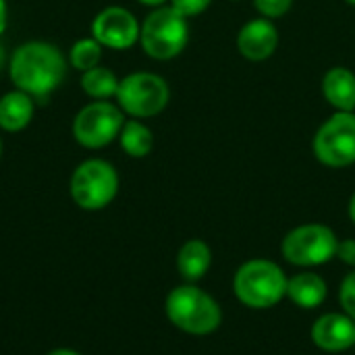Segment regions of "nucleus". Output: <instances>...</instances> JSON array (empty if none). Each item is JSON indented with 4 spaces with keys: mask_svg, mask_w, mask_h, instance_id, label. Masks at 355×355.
Returning a JSON list of instances; mask_svg holds the SVG:
<instances>
[{
    "mask_svg": "<svg viewBox=\"0 0 355 355\" xmlns=\"http://www.w3.org/2000/svg\"><path fill=\"white\" fill-rule=\"evenodd\" d=\"M8 75L17 89L33 100H46L64 79L67 62L62 52L48 42L21 44L8 64Z\"/></svg>",
    "mask_w": 355,
    "mask_h": 355,
    "instance_id": "obj_1",
    "label": "nucleus"
},
{
    "mask_svg": "<svg viewBox=\"0 0 355 355\" xmlns=\"http://www.w3.org/2000/svg\"><path fill=\"white\" fill-rule=\"evenodd\" d=\"M164 312L173 327L196 337L214 333L223 322V310L218 302L193 283L175 287L166 295Z\"/></svg>",
    "mask_w": 355,
    "mask_h": 355,
    "instance_id": "obj_2",
    "label": "nucleus"
},
{
    "mask_svg": "<svg viewBox=\"0 0 355 355\" xmlns=\"http://www.w3.org/2000/svg\"><path fill=\"white\" fill-rule=\"evenodd\" d=\"M287 275L270 260L256 258L241 264L233 277L235 297L252 310H268L287 297Z\"/></svg>",
    "mask_w": 355,
    "mask_h": 355,
    "instance_id": "obj_3",
    "label": "nucleus"
},
{
    "mask_svg": "<svg viewBox=\"0 0 355 355\" xmlns=\"http://www.w3.org/2000/svg\"><path fill=\"white\" fill-rule=\"evenodd\" d=\"M189 42L187 17L173 6L154 8L139 29V44L154 60H171L179 56Z\"/></svg>",
    "mask_w": 355,
    "mask_h": 355,
    "instance_id": "obj_4",
    "label": "nucleus"
},
{
    "mask_svg": "<svg viewBox=\"0 0 355 355\" xmlns=\"http://www.w3.org/2000/svg\"><path fill=\"white\" fill-rule=\"evenodd\" d=\"M337 248L339 239L331 227L310 223L300 225L285 235L281 243V254L293 266L312 268L329 264L333 258H337Z\"/></svg>",
    "mask_w": 355,
    "mask_h": 355,
    "instance_id": "obj_5",
    "label": "nucleus"
},
{
    "mask_svg": "<svg viewBox=\"0 0 355 355\" xmlns=\"http://www.w3.org/2000/svg\"><path fill=\"white\" fill-rule=\"evenodd\" d=\"M119 193L116 168L100 158L81 162L71 177V198L83 210H102Z\"/></svg>",
    "mask_w": 355,
    "mask_h": 355,
    "instance_id": "obj_6",
    "label": "nucleus"
},
{
    "mask_svg": "<svg viewBox=\"0 0 355 355\" xmlns=\"http://www.w3.org/2000/svg\"><path fill=\"white\" fill-rule=\"evenodd\" d=\"M116 100L121 110L129 116L150 119L166 108L171 100V89L160 75L139 71L121 79Z\"/></svg>",
    "mask_w": 355,
    "mask_h": 355,
    "instance_id": "obj_7",
    "label": "nucleus"
},
{
    "mask_svg": "<svg viewBox=\"0 0 355 355\" xmlns=\"http://www.w3.org/2000/svg\"><path fill=\"white\" fill-rule=\"evenodd\" d=\"M314 156L329 168H345L355 162V112H335L312 141Z\"/></svg>",
    "mask_w": 355,
    "mask_h": 355,
    "instance_id": "obj_8",
    "label": "nucleus"
},
{
    "mask_svg": "<svg viewBox=\"0 0 355 355\" xmlns=\"http://www.w3.org/2000/svg\"><path fill=\"white\" fill-rule=\"evenodd\" d=\"M125 125V112L106 100H96L83 106L73 121V137L87 150H98L112 144Z\"/></svg>",
    "mask_w": 355,
    "mask_h": 355,
    "instance_id": "obj_9",
    "label": "nucleus"
},
{
    "mask_svg": "<svg viewBox=\"0 0 355 355\" xmlns=\"http://www.w3.org/2000/svg\"><path fill=\"white\" fill-rule=\"evenodd\" d=\"M139 29L135 15L123 6H108L100 10L92 21V37L110 50H127L139 42Z\"/></svg>",
    "mask_w": 355,
    "mask_h": 355,
    "instance_id": "obj_10",
    "label": "nucleus"
},
{
    "mask_svg": "<svg viewBox=\"0 0 355 355\" xmlns=\"http://www.w3.org/2000/svg\"><path fill=\"white\" fill-rule=\"evenodd\" d=\"M312 341L327 354H341L355 345V320L345 312L322 314L312 327Z\"/></svg>",
    "mask_w": 355,
    "mask_h": 355,
    "instance_id": "obj_11",
    "label": "nucleus"
},
{
    "mask_svg": "<svg viewBox=\"0 0 355 355\" xmlns=\"http://www.w3.org/2000/svg\"><path fill=\"white\" fill-rule=\"evenodd\" d=\"M279 46V31L270 19H252L237 33V50L243 58L260 62L275 54Z\"/></svg>",
    "mask_w": 355,
    "mask_h": 355,
    "instance_id": "obj_12",
    "label": "nucleus"
},
{
    "mask_svg": "<svg viewBox=\"0 0 355 355\" xmlns=\"http://www.w3.org/2000/svg\"><path fill=\"white\" fill-rule=\"evenodd\" d=\"M322 96L337 112L355 110V73L347 67H333L322 77Z\"/></svg>",
    "mask_w": 355,
    "mask_h": 355,
    "instance_id": "obj_13",
    "label": "nucleus"
},
{
    "mask_svg": "<svg viewBox=\"0 0 355 355\" xmlns=\"http://www.w3.org/2000/svg\"><path fill=\"white\" fill-rule=\"evenodd\" d=\"M329 293L327 281L316 272H300L287 281V297L302 310H314L324 304Z\"/></svg>",
    "mask_w": 355,
    "mask_h": 355,
    "instance_id": "obj_14",
    "label": "nucleus"
},
{
    "mask_svg": "<svg viewBox=\"0 0 355 355\" xmlns=\"http://www.w3.org/2000/svg\"><path fill=\"white\" fill-rule=\"evenodd\" d=\"M212 264V252L206 241L189 239L181 245L177 254V270L185 283H198L206 277Z\"/></svg>",
    "mask_w": 355,
    "mask_h": 355,
    "instance_id": "obj_15",
    "label": "nucleus"
},
{
    "mask_svg": "<svg viewBox=\"0 0 355 355\" xmlns=\"http://www.w3.org/2000/svg\"><path fill=\"white\" fill-rule=\"evenodd\" d=\"M33 116V98L21 89L8 92L0 98V129L6 133L23 131Z\"/></svg>",
    "mask_w": 355,
    "mask_h": 355,
    "instance_id": "obj_16",
    "label": "nucleus"
},
{
    "mask_svg": "<svg viewBox=\"0 0 355 355\" xmlns=\"http://www.w3.org/2000/svg\"><path fill=\"white\" fill-rule=\"evenodd\" d=\"M119 139H121V148L131 158H144L154 148V135H152V131L139 119L125 121Z\"/></svg>",
    "mask_w": 355,
    "mask_h": 355,
    "instance_id": "obj_17",
    "label": "nucleus"
},
{
    "mask_svg": "<svg viewBox=\"0 0 355 355\" xmlns=\"http://www.w3.org/2000/svg\"><path fill=\"white\" fill-rule=\"evenodd\" d=\"M121 79L106 67H94L81 75V89L94 100H108L116 96Z\"/></svg>",
    "mask_w": 355,
    "mask_h": 355,
    "instance_id": "obj_18",
    "label": "nucleus"
},
{
    "mask_svg": "<svg viewBox=\"0 0 355 355\" xmlns=\"http://www.w3.org/2000/svg\"><path fill=\"white\" fill-rule=\"evenodd\" d=\"M100 58H102V46L94 40V37H83V40H77L69 52V60H71V67H75L77 71L85 73L94 67L100 64Z\"/></svg>",
    "mask_w": 355,
    "mask_h": 355,
    "instance_id": "obj_19",
    "label": "nucleus"
},
{
    "mask_svg": "<svg viewBox=\"0 0 355 355\" xmlns=\"http://www.w3.org/2000/svg\"><path fill=\"white\" fill-rule=\"evenodd\" d=\"M256 10L264 17V19H281L289 12V8L293 6V0H254Z\"/></svg>",
    "mask_w": 355,
    "mask_h": 355,
    "instance_id": "obj_20",
    "label": "nucleus"
},
{
    "mask_svg": "<svg viewBox=\"0 0 355 355\" xmlns=\"http://www.w3.org/2000/svg\"><path fill=\"white\" fill-rule=\"evenodd\" d=\"M339 302H341L343 312L355 320V270L343 279L341 289H339Z\"/></svg>",
    "mask_w": 355,
    "mask_h": 355,
    "instance_id": "obj_21",
    "label": "nucleus"
},
{
    "mask_svg": "<svg viewBox=\"0 0 355 355\" xmlns=\"http://www.w3.org/2000/svg\"><path fill=\"white\" fill-rule=\"evenodd\" d=\"M212 0H171V6L175 10H179L183 17H198L202 15L208 6H210Z\"/></svg>",
    "mask_w": 355,
    "mask_h": 355,
    "instance_id": "obj_22",
    "label": "nucleus"
},
{
    "mask_svg": "<svg viewBox=\"0 0 355 355\" xmlns=\"http://www.w3.org/2000/svg\"><path fill=\"white\" fill-rule=\"evenodd\" d=\"M337 258H339L343 264L355 268V239H343V241H339Z\"/></svg>",
    "mask_w": 355,
    "mask_h": 355,
    "instance_id": "obj_23",
    "label": "nucleus"
},
{
    "mask_svg": "<svg viewBox=\"0 0 355 355\" xmlns=\"http://www.w3.org/2000/svg\"><path fill=\"white\" fill-rule=\"evenodd\" d=\"M6 23H8V6H6V0H0V35L6 29Z\"/></svg>",
    "mask_w": 355,
    "mask_h": 355,
    "instance_id": "obj_24",
    "label": "nucleus"
},
{
    "mask_svg": "<svg viewBox=\"0 0 355 355\" xmlns=\"http://www.w3.org/2000/svg\"><path fill=\"white\" fill-rule=\"evenodd\" d=\"M137 2H141V4H146V6H154V8H158V6H164V2H166V0H137Z\"/></svg>",
    "mask_w": 355,
    "mask_h": 355,
    "instance_id": "obj_25",
    "label": "nucleus"
},
{
    "mask_svg": "<svg viewBox=\"0 0 355 355\" xmlns=\"http://www.w3.org/2000/svg\"><path fill=\"white\" fill-rule=\"evenodd\" d=\"M347 212H349V218H352V223H354V225H355V193H354V196H352V200H349Z\"/></svg>",
    "mask_w": 355,
    "mask_h": 355,
    "instance_id": "obj_26",
    "label": "nucleus"
},
{
    "mask_svg": "<svg viewBox=\"0 0 355 355\" xmlns=\"http://www.w3.org/2000/svg\"><path fill=\"white\" fill-rule=\"evenodd\" d=\"M46 355H81L77 354V352H73V349H54V352H50V354Z\"/></svg>",
    "mask_w": 355,
    "mask_h": 355,
    "instance_id": "obj_27",
    "label": "nucleus"
},
{
    "mask_svg": "<svg viewBox=\"0 0 355 355\" xmlns=\"http://www.w3.org/2000/svg\"><path fill=\"white\" fill-rule=\"evenodd\" d=\"M4 60H6V56H4V48L0 46V71H2V67H4Z\"/></svg>",
    "mask_w": 355,
    "mask_h": 355,
    "instance_id": "obj_28",
    "label": "nucleus"
},
{
    "mask_svg": "<svg viewBox=\"0 0 355 355\" xmlns=\"http://www.w3.org/2000/svg\"><path fill=\"white\" fill-rule=\"evenodd\" d=\"M347 4H352V6H355V0H345Z\"/></svg>",
    "mask_w": 355,
    "mask_h": 355,
    "instance_id": "obj_29",
    "label": "nucleus"
},
{
    "mask_svg": "<svg viewBox=\"0 0 355 355\" xmlns=\"http://www.w3.org/2000/svg\"><path fill=\"white\" fill-rule=\"evenodd\" d=\"M0 154H2V141H0Z\"/></svg>",
    "mask_w": 355,
    "mask_h": 355,
    "instance_id": "obj_30",
    "label": "nucleus"
},
{
    "mask_svg": "<svg viewBox=\"0 0 355 355\" xmlns=\"http://www.w3.org/2000/svg\"><path fill=\"white\" fill-rule=\"evenodd\" d=\"M231 2H237V0H231Z\"/></svg>",
    "mask_w": 355,
    "mask_h": 355,
    "instance_id": "obj_31",
    "label": "nucleus"
}]
</instances>
